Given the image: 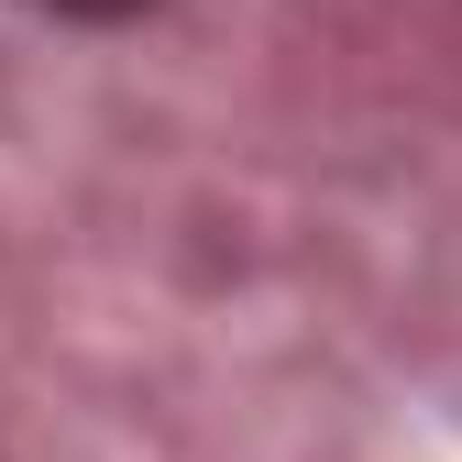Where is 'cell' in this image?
<instances>
[{"mask_svg":"<svg viewBox=\"0 0 462 462\" xmlns=\"http://www.w3.org/2000/svg\"><path fill=\"white\" fill-rule=\"evenodd\" d=\"M67 12H122V0H67Z\"/></svg>","mask_w":462,"mask_h":462,"instance_id":"6da1fadb","label":"cell"}]
</instances>
